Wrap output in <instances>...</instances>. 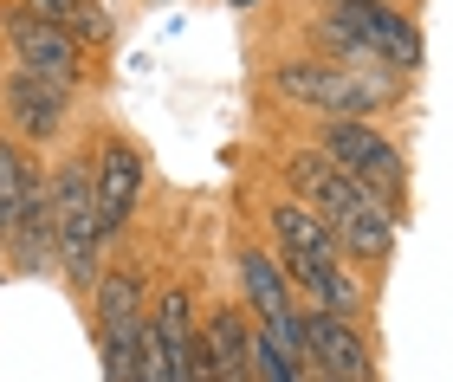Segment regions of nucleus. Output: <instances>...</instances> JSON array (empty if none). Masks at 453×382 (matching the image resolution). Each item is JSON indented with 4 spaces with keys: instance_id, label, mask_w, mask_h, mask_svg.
Wrapping results in <instances>:
<instances>
[{
    "instance_id": "obj_20",
    "label": "nucleus",
    "mask_w": 453,
    "mask_h": 382,
    "mask_svg": "<svg viewBox=\"0 0 453 382\" xmlns=\"http://www.w3.org/2000/svg\"><path fill=\"white\" fill-rule=\"evenodd\" d=\"M311 382H337V376H311Z\"/></svg>"
},
{
    "instance_id": "obj_5",
    "label": "nucleus",
    "mask_w": 453,
    "mask_h": 382,
    "mask_svg": "<svg viewBox=\"0 0 453 382\" xmlns=\"http://www.w3.org/2000/svg\"><path fill=\"white\" fill-rule=\"evenodd\" d=\"M304 325V356L298 370L304 376H337V382H376V356L357 337L349 317H331V311H298Z\"/></svg>"
},
{
    "instance_id": "obj_14",
    "label": "nucleus",
    "mask_w": 453,
    "mask_h": 382,
    "mask_svg": "<svg viewBox=\"0 0 453 382\" xmlns=\"http://www.w3.org/2000/svg\"><path fill=\"white\" fill-rule=\"evenodd\" d=\"M337 247L343 253H357V259H388V247H395V208H363V214H349L343 227H337Z\"/></svg>"
},
{
    "instance_id": "obj_12",
    "label": "nucleus",
    "mask_w": 453,
    "mask_h": 382,
    "mask_svg": "<svg viewBox=\"0 0 453 382\" xmlns=\"http://www.w3.org/2000/svg\"><path fill=\"white\" fill-rule=\"evenodd\" d=\"M201 344H208L220 382H253V337H246V317L240 311H214L208 331H201Z\"/></svg>"
},
{
    "instance_id": "obj_9",
    "label": "nucleus",
    "mask_w": 453,
    "mask_h": 382,
    "mask_svg": "<svg viewBox=\"0 0 453 382\" xmlns=\"http://www.w3.org/2000/svg\"><path fill=\"white\" fill-rule=\"evenodd\" d=\"M0 104H7V117L19 124V136H33V143H46V136L65 130V85H46V78H33V72H13L7 91H0Z\"/></svg>"
},
{
    "instance_id": "obj_3",
    "label": "nucleus",
    "mask_w": 453,
    "mask_h": 382,
    "mask_svg": "<svg viewBox=\"0 0 453 382\" xmlns=\"http://www.w3.org/2000/svg\"><path fill=\"white\" fill-rule=\"evenodd\" d=\"M195 325H188V292H162L156 317H142V356L136 382H195Z\"/></svg>"
},
{
    "instance_id": "obj_17",
    "label": "nucleus",
    "mask_w": 453,
    "mask_h": 382,
    "mask_svg": "<svg viewBox=\"0 0 453 382\" xmlns=\"http://www.w3.org/2000/svg\"><path fill=\"white\" fill-rule=\"evenodd\" d=\"M195 382H220V370H214V356H208V344H195Z\"/></svg>"
},
{
    "instance_id": "obj_13",
    "label": "nucleus",
    "mask_w": 453,
    "mask_h": 382,
    "mask_svg": "<svg viewBox=\"0 0 453 382\" xmlns=\"http://www.w3.org/2000/svg\"><path fill=\"white\" fill-rule=\"evenodd\" d=\"M27 13L46 19V27H58V33H72V39H85V46H104L111 39L104 0H27Z\"/></svg>"
},
{
    "instance_id": "obj_10",
    "label": "nucleus",
    "mask_w": 453,
    "mask_h": 382,
    "mask_svg": "<svg viewBox=\"0 0 453 382\" xmlns=\"http://www.w3.org/2000/svg\"><path fill=\"white\" fill-rule=\"evenodd\" d=\"M273 233H279V247L285 259H318V266H337V227L324 220L318 208H304V201H273Z\"/></svg>"
},
{
    "instance_id": "obj_15",
    "label": "nucleus",
    "mask_w": 453,
    "mask_h": 382,
    "mask_svg": "<svg viewBox=\"0 0 453 382\" xmlns=\"http://www.w3.org/2000/svg\"><path fill=\"white\" fill-rule=\"evenodd\" d=\"M142 317V279L136 272H111L97 286V331H117V325H136Z\"/></svg>"
},
{
    "instance_id": "obj_19",
    "label": "nucleus",
    "mask_w": 453,
    "mask_h": 382,
    "mask_svg": "<svg viewBox=\"0 0 453 382\" xmlns=\"http://www.w3.org/2000/svg\"><path fill=\"white\" fill-rule=\"evenodd\" d=\"M226 7H259V0H226Z\"/></svg>"
},
{
    "instance_id": "obj_7",
    "label": "nucleus",
    "mask_w": 453,
    "mask_h": 382,
    "mask_svg": "<svg viewBox=\"0 0 453 382\" xmlns=\"http://www.w3.org/2000/svg\"><path fill=\"white\" fill-rule=\"evenodd\" d=\"M136 188H142V156L111 136V143L97 149V163H91V201H97L104 240L123 233V220H130V208H136Z\"/></svg>"
},
{
    "instance_id": "obj_16",
    "label": "nucleus",
    "mask_w": 453,
    "mask_h": 382,
    "mask_svg": "<svg viewBox=\"0 0 453 382\" xmlns=\"http://www.w3.org/2000/svg\"><path fill=\"white\" fill-rule=\"evenodd\" d=\"M253 376L259 382H304V370H298V356H285L279 344H273V337H253Z\"/></svg>"
},
{
    "instance_id": "obj_4",
    "label": "nucleus",
    "mask_w": 453,
    "mask_h": 382,
    "mask_svg": "<svg viewBox=\"0 0 453 382\" xmlns=\"http://www.w3.org/2000/svg\"><path fill=\"white\" fill-rule=\"evenodd\" d=\"M324 156L349 175V182H363V188H376V195H395L408 182V163H402V149L388 143L382 130H369V124H324Z\"/></svg>"
},
{
    "instance_id": "obj_8",
    "label": "nucleus",
    "mask_w": 453,
    "mask_h": 382,
    "mask_svg": "<svg viewBox=\"0 0 453 382\" xmlns=\"http://www.w3.org/2000/svg\"><path fill=\"white\" fill-rule=\"evenodd\" d=\"M343 13H349V27H357L369 46L382 52L388 72H421V33H415V19H408L395 0H376V7H343Z\"/></svg>"
},
{
    "instance_id": "obj_11",
    "label": "nucleus",
    "mask_w": 453,
    "mask_h": 382,
    "mask_svg": "<svg viewBox=\"0 0 453 382\" xmlns=\"http://www.w3.org/2000/svg\"><path fill=\"white\" fill-rule=\"evenodd\" d=\"M285 266H292V286H304L318 298V311H331V317H357L363 311V286L343 266H318V259H285Z\"/></svg>"
},
{
    "instance_id": "obj_2",
    "label": "nucleus",
    "mask_w": 453,
    "mask_h": 382,
    "mask_svg": "<svg viewBox=\"0 0 453 382\" xmlns=\"http://www.w3.org/2000/svg\"><path fill=\"white\" fill-rule=\"evenodd\" d=\"M46 208H52V247H58V259H65L72 286H91L97 279V247H104L97 201H91V169L65 163L46 182Z\"/></svg>"
},
{
    "instance_id": "obj_1",
    "label": "nucleus",
    "mask_w": 453,
    "mask_h": 382,
    "mask_svg": "<svg viewBox=\"0 0 453 382\" xmlns=\"http://www.w3.org/2000/svg\"><path fill=\"white\" fill-rule=\"evenodd\" d=\"M279 97H292V104L318 111L324 124H363L369 111H382V97H395V78H357L331 65V58H292V65H279Z\"/></svg>"
},
{
    "instance_id": "obj_18",
    "label": "nucleus",
    "mask_w": 453,
    "mask_h": 382,
    "mask_svg": "<svg viewBox=\"0 0 453 382\" xmlns=\"http://www.w3.org/2000/svg\"><path fill=\"white\" fill-rule=\"evenodd\" d=\"M337 7H376V0H337Z\"/></svg>"
},
{
    "instance_id": "obj_6",
    "label": "nucleus",
    "mask_w": 453,
    "mask_h": 382,
    "mask_svg": "<svg viewBox=\"0 0 453 382\" xmlns=\"http://www.w3.org/2000/svg\"><path fill=\"white\" fill-rule=\"evenodd\" d=\"M7 39H13V52H19V72H33V78H46V85H78V39L72 33H58L46 27V19H33V13H7Z\"/></svg>"
}]
</instances>
